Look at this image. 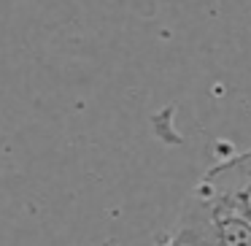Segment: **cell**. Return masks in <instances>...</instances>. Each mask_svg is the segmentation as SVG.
Returning <instances> with one entry per match:
<instances>
[{
	"mask_svg": "<svg viewBox=\"0 0 251 246\" xmlns=\"http://www.w3.org/2000/svg\"><path fill=\"white\" fill-rule=\"evenodd\" d=\"M170 238L184 246H251V222L192 192Z\"/></svg>",
	"mask_w": 251,
	"mask_h": 246,
	"instance_id": "obj_1",
	"label": "cell"
},
{
	"mask_svg": "<svg viewBox=\"0 0 251 246\" xmlns=\"http://www.w3.org/2000/svg\"><path fill=\"white\" fill-rule=\"evenodd\" d=\"M162 246H184V244H178V241H173V238H168V241H165V244Z\"/></svg>",
	"mask_w": 251,
	"mask_h": 246,
	"instance_id": "obj_3",
	"label": "cell"
},
{
	"mask_svg": "<svg viewBox=\"0 0 251 246\" xmlns=\"http://www.w3.org/2000/svg\"><path fill=\"white\" fill-rule=\"evenodd\" d=\"M192 192L251 222V149L213 165Z\"/></svg>",
	"mask_w": 251,
	"mask_h": 246,
	"instance_id": "obj_2",
	"label": "cell"
}]
</instances>
